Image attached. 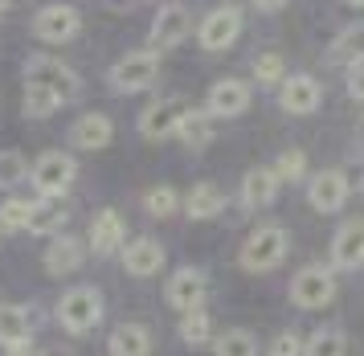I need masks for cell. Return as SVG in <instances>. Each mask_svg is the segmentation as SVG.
<instances>
[{
  "label": "cell",
  "instance_id": "25",
  "mask_svg": "<svg viewBox=\"0 0 364 356\" xmlns=\"http://www.w3.org/2000/svg\"><path fill=\"white\" fill-rule=\"evenodd\" d=\"M282 180L274 177V168H250L246 180H242V201L246 205H270L279 197Z\"/></svg>",
  "mask_w": 364,
  "mask_h": 356
},
{
  "label": "cell",
  "instance_id": "27",
  "mask_svg": "<svg viewBox=\"0 0 364 356\" xmlns=\"http://www.w3.org/2000/svg\"><path fill=\"white\" fill-rule=\"evenodd\" d=\"M303 356H348V336L340 328H319L303 344Z\"/></svg>",
  "mask_w": 364,
  "mask_h": 356
},
{
  "label": "cell",
  "instance_id": "41",
  "mask_svg": "<svg viewBox=\"0 0 364 356\" xmlns=\"http://www.w3.org/2000/svg\"><path fill=\"white\" fill-rule=\"evenodd\" d=\"M4 13H9V0H0V16H4Z\"/></svg>",
  "mask_w": 364,
  "mask_h": 356
},
{
  "label": "cell",
  "instance_id": "30",
  "mask_svg": "<svg viewBox=\"0 0 364 356\" xmlns=\"http://www.w3.org/2000/svg\"><path fill=\"white\" fill-rule=\"evenodd\" d=\"M25 177H33V168H29V160L21 156V152H0V189H13V184H21Z\"/></svg>",
  "mask_w": 364,
  "mask_h": 356
},
{
  "label": "cell",
  "instance_id": "5",
  "mask_svg": "<svg viewBox=\"0 0 364 356\" xmlns=\"http://www.w3.org/2000/svg\"><path fill=\"white\" fill-rule=\"evenodd\" d=\"M58 320H62V328L74 332V336L90 332V328L102 320V295L95 291V287H74V291H66L62 303H58Z\"/></svg>",
  "mask_w": 364,
  "mask_h": 356
},
{
  "label": "cell",
  "instance_id": "35",
  "mask_svg": "<svg viewBox=\"0 0 364 356\" xmlns=\"http://www.w3.org/2000/svg\"><path fill=\"white\" fill-rule=\"evenodd\" d=\"M303 172H307V156H303V152H282L279 160H274V177H279L282 184H287V180H291V184L303 180Z\"/></svg>",
  "mask_w": 364,
  "mask_h": 356
},
{
  "label": "cell",
  "instance_id": "43",
  "mask_svg": "<svg viewBox=\"0 0 364 356\" xmlns=\"http://www.w3.org/2000/svg\"><path fill=\"white\" fill-rule=\"evenodd\" d=\"M348 4H356V9H364V0H348Z\"/></svg>",
  "mask_w": 364,
  "mask_h": 356
},
{
  "label": "cell",
  "instance_id": "15",
  "mask_svg": "<svg viewBox=\"0 0 364 356\" xmlns=\"http://www.w3.org/2000/svg\"><path fill=\"white\" fill-rule=\"evenodd\" d=\"M331 262L340 271L364 266V217H352V221H344V226L336 229V238H331Z\"/></svg>",
  "mask_w": 364,
  "mask_h": 356
},
{
  "label": "cell",
  "instance_id": "8",
  "mask_svg": "<svg viewBox=\"0 0 364 356\" xmlns=\"http://www.w3.org/2000/svg\"><path fill=\"white\" fill-rule=\"evenodd\" d=\"M78 29H82V16H78L74 4H46L33 16V33L46 46H66V41L78 37Z\"/></svg>",
  "mask_w": 364,
  "mask_h": 356
},
{
  "label": "cell",
  "instance_id": "20",
  "mask_svg": "<svg viewBox=\"0 0 364 356\" xmlns=\"http://www.w3.org/2000/svg\"><path fill=\"white\" fill-rule=\"evenodd\" d=\"M33 340V324H29V311L21 303H0V344L4 348H17V344Z\"/></svg>",
  "mask_w": 364,
  "mask_h": 356
},
{
  "label": "cell",
  "instance_id": "17",
  "mask_svg": "<svg viewBox=\"0 0 364 356\" xmlns=\"http://www.w3.org/2000/svg\"><path fill=\"white\" fill-rule=\"evenodd\" d=\"M115 140V123L107 119V115H82L74 127H70V144L78 147V152H99Z\"/></svg>",
  "mask_w": 364,
  "mask_h": 356
},
{
  "label": "cell",
  "instance_id": "4",
  "mask_svg": "<svg viewBox=\"0 0 364 356\" xmlns=\"http://www.w3.org/2000/svg\"><path fill=\"white\" fill-rule=\"evenodd\" d=\"M156 74H160V53L156 49H132L111 66V86L123 95H135V90H148Z\"/></svg>",
  "mask_w": 364,
  "mask_h": 356
},
{
  "label": "cell",
  "instance_id": "26",
  "mask_svg": "<svg viewBox=\"0 0 364 356\" xmlns=\"http://www.w3.org/2000/svg\"><path fill=\"white\" fill-rule=\"evenodd\" d=\"M188 152H200V147L213 144V115L209 111H188V119L181 123V135H176Z\"/></svg>",
  "mask_w": 364,
  "mask_h": 356
},
{
  "label": "cell",
  "instance_id": "3",
  "mask_svg": "<svg viewBox=\"0 0 364 356\" xmlns=\"http://www.w3.org/2000/svg\"><path fill=\"white\" fill-rule=\"evenodd\" d=\"M74 177H78V160L70 156V152H58V147H50V152H41L33 160V189L41 197H62L74 184Z\"/></svg>",
  "mask_w": 364,
  "mask_h": 356
},
{
  "label": "cell",
  "instance_id": "37",
  "mask_svg": "<svg viewBox=\"0 0 364 356\" xmlns=\"http://www.w3.org/2000/svg\"><path fill=\"white\" fill-rule=\"evenodd\" d=\"M348 95L364 103V66H352L348 70Z\"/></svg>",
  "mask_w": 364,
  "mask_h": 356
},
{
  "label": "cell",
  "instance_id": "40",
  "mask_svg": "<svg viewBox=\"0 0 364 356\" xmlns=\"http://www.w3.org/2000/svg\"><path fill=\"white\" fill-rule=\"evenodd\" d=\"M107 4H111V9H127V0H107Z\"/></svg>",
  "mask_w": 364,
  "mask_h": 356
},
{
  "label": "cell",
  "instance_id": "22",
  "mask_svg": "<svg viewBox=\"0 0 364 356\" xmlns=\"http://www.w3.org/2000/svg\"><path fill=\"white\" fill-rule=\"evenodd\" d=\"M328 58L336 66H364V21H356V25H348V29L336 33Z\"/></svg>",
  "mask_w": 364,
  "mask_h": 356
},
{
  "label": "cell",
  "instance_id": "29",
  "mask_svg": "<svg viewBox=\"0 0 364 356\" xmlns=\"http://www.w3.org/2000/svg\"><path fill=\"white\" fill-rule=\"evenodd\" d=\"M217 356H258V340L246 328H230L225 336H217Z\"/></svg>",
  "mask_w": 364,
  "mask_h": 356
},
{
  "label": "cell",
  "instance_id": "11",
  "mask_svg": "<svg viewBox=\"0 0 364 356\" xmlns=\"http://www.w3.org/2000/svg\"><path fill=\"white\" fill-rule=\"evenodd\" d=\"M352 197V184L340 168H323V172H315L307 180V201H311L315 213H336L344 209V201Z\"/></svg>",
  "mask_w": 364,
  "mask_h": 356
},
{
  "label": "cell",
  "instance_id": "14",
  "mask_svg": "<svg viewBox=\"0 0 364 356\" xmlns=\"http://www.w3.org/2000/svg\"><path fill=\"white\" fill-rule=\"evenodd\" d=\"M279 103L287 115H311L319 111L323 103V86L311 78V74H291V78L279 86Z\"/></svg>",
  "mask_w": 364,
  "mask_h": 356
},
{
  "label": "cell",
  "instance_id": "10",
  "mask_svg": "<svg viewBox=\"0 0 364 356\" xmlns=\"http://www.w3.org/2000/svg\"><path fill=\"white\" fill-rule=\"evenodd\" d=\"M237 33H242V9L237 4H221L197 25V41L217 53V49H230L237 41Z\"/></svg>",
  "mask_w": 364,
  "mask_h": 356
},
{
  "label": "cell",
  "instance_id": "33",
  "mask_svg": "<svg viewBox=\"0 0 364 356\" xmlns=\"http://www.w3.org/2000/svg\"><path fill=\"white\" fill-rule=\"evenodd\" d=\"M254 78H258V86H282L287 82V62L279 53H258L254 58Z\"/></svg>",
  "mask_w": 364,
  "mask_h": 356
},
{
  "label": "cell",
  "instance_id": "12",
  "mask_svg": "<svg viewBox=\"0 0 364 356\" xmlns=\"http://www.w3.org/2000/svg\"><path fill=\"white\" fill-rule=\"evenodd\" d=\"M205 295H209V278L197 266H181L176 275L168 278V303L176 311H184V315L205 308Z\"/></svg>",
  "mask_w": 364,
  "mask_h": 356
},
{
  "label": "cell",
  "instance_id": "42",
  "mask_svg": "<svg viewBox=\"0 0 364 356\" xmlns=\"http://www.w3.org/2000/svg\"><path fill=\"white\" fill-rule=\"evenodd\" d=\"M41 356H70V352H58V348H53V352H41Z\"/></svg>",
  "mask_w": 364,
  "mask_h": 356
},
{
  "label": "cell",
  "instance_id": "24",
  "mask_svg": "<svg viewBox=\"0 0 364 356\" xmlns=\"http://www.w3.org/2000/svg\"><path fill=\"white\" fill-rule=\"evenodd\" d=\"M66 226V205L62 197H37L33 201V213H29V234H62Z\"/></svg>",
  "mask_w": 364,
  "mask_h": 356
},
{
  "label": "cell",
  "instance_id": "7",
  "mask_svg": "<svg viewBox=\"0 0 364 356\" xmlns=\"http://www.w3.org/2000/svg\"><path fill=\"white\" fill-rule=\"evenodd\" d=\"M188 111L193 107L184 98H160V103L144 107V115H139L144 140H172V135H181V123L188 119Z\"/></svg>",
  "mask_w": 364,
  "mask_h": 356
},
{
  "label": "cell",
  "instance_id": "19",
  "mask_svg": "<svg viewBox=\"0 0 364 356\" xmlns=\"http://www.w3.org/2000/svg\"><path fill=\"white\" fill-rule=\"evenodd\" d=\"M90 250L95 254H115V250H123V217H119L115 209H102L95 213V221H90Z\"/></svg>",
  "mask_w": 364,
  "mask_h": 356
},
{
  "label": "cell",
  "instance_id": "2",
  "mask_svg": "<svg viewBox=\"0 0 364 356\" xmlns=\"http://www.w3.org/2000/svg\"><path fill=\"white\" fill-rule=\"evenodd\" d=\"M287 246H291V234L282 226H258L242 246V266L246 271H274L282 258H287Z\"/></svg>",
  "mask_w": 364,
  "mask_h": 356
},
{
  "label": "cell",
  "instance_id": "18",
  "mask_svg": "<svg viewBox=\"0 0 364 356\" xmlns=\"http://www.w3.org/2000/svg\"><path fill=\"white\" fill-rule=\"evenodd\" d=\"M86 258V246L74 238V234H58L50 242V250H46V271H50L53 278H62V275H74L78 266H82Z\"/></svg>",
  "mask_w": 364,
  "mask_h": 356
},
{
  "label": "cell",
  "instance_id": "31",
  "mask_svg": "<svg viewBox=\"0 0 364 356\" xmlns=\"http://www.w3.org/2000/svg\"><path fill=\"white\" fill-rule=\"evenodd\" d=\"M209 336H213V320H209L205 311H188L181 320V340L184 344L200 348V344H209Z\"/></svg>",
  "mask_w": 364,
  "mask_h": 356
},
{
  "label": "cell",
  "instance_id": "6",
  "mask_svg": "<svg viewBox=\"0 0 364 356\" xmlns=\"http://www.w3.org/2000/svg\"><path fill=\"white\" fill-rule=\"evenodd\" d=\"M291 299L303 311L328 308L331 299H336V275H331L328 266H303L295 275V283H291Z\"/></svg>",
  "mask_w": 364,
  "mask_h": 356
},
{
  "label": "cell",
  "instance_id": "1",
  "mask_svg": "<svg viewBox=\"0 0 364 356\" xmlns=\"http://www.w3.org/2000/svg\"><path fill=\"white\" fill-rule=\"evenodd\" d=\"M25 86H41V90L58 95L62 103H70V98L82 95V78H78L66 62L46 58V53H33V58L25 62Z\"/></svg>",
  "mask_w": 364,
  "mask_h": 356
},
{
  "label": "cell",
  "instance_id": "39",
  "mask_svg": "<svg viewBox=\"0 0 364 356\" xmlns=\"http://www.w3.org/2000/svg\"><path fill=\"white\" fill-rule=\"evenodd\" d=\"M13 356H37V352H33V344H17V348H13Z\"/></svg>",
  "mask_w": 364,
  "mask_h": 356
},
{
  "label": "cell",
  "instance_id": "13",
  "mask_svg": "<svg viewBox=\"0 0 364 356\" xmlns=\"http://www.w3.org/2000/svg\"><path fill=\"white\" fill-rule=\"evenodd\" d=\"M250 82L242 78H217L209 86V95H205V111L213 115V119H233V115H242L250 107Z\"/></svg>",
  "mask_w": 364,
  "mask_h": 356
},
{
  "label": "cell",
  "instance_id": "44",
  "mask_svg": "<svg viewBox=\"0 0 364 356\" xmlns=\"http://www.w3.org/2000/svg\"><path fill=\"white\" fill-rule=\"evenodd\" d=\"M360 193H364V177H360Z\"/></svg>",
  "mask_w": 364,
  "mask_h": 356
},
{
  "label": "cell",
  "instance_id": "38",
  "mask_svg": "<svg viewBox=\"0 0 364 356\" xmlns=\"http://www.w3.org/2000/svg\"><path fill=\"white\" fill-rule=\"evenodd\" d=\"M254 4H258L262 13H279V9H282V4H287V0H254Z\"/></svg>",
  "mask_w": 364,
  "mask_h": 356
},
{
  "label": "cell",
  "instance_id": "23",
  "mask_svg": "<svg viewBox=\"0 0 364 356\" xmlns=\"http://www.w3.org/2000/svg\"><path fill=\"white\" fill-rule=\"evenodd\" d=\"M107 352L111 356H148L151 352V336L144 324H119L107 340Z\"/></svg>",
  "mask_w": 364,
  "mask_h": 356
},
{
  "label": "cell",
  "instance_id": "36",
  "mask_svg": "<svg viewBox=\"0 0 364 356\" xmlns=\"http://www.w3.org/2000/svg\"><path fill=\"white\" fill-rule=\"evenodd\" d=\"M270 356H303V340H299L295 332H287V336H279V340H274Z\"/></svg>",
  "mask_w": 364,
  "mask_h": 356
},
{
  "label": "cell",
  "instance_id": "16",
  "mask_svg": "<svg viewBox=\"0 0 364 356\" xmlns=\"http://www.w3.org/2000/svg\"><path fill=\"white\" fill-rule=\"evenodd\" d=\"M123 266L135 278H151L164 266V246L156 242V238H135V242L123 246Z\"/></svg>",
  "mask_w": 364,
  "mask_h": 356
},
{
  "label": "cell",
  "instance_id": "32",
  "mask_svg": "<svg viewBox=\"0 0 364 356\" xmlns=\"http://www.w3.org/2000/svg\"><path fill=\"white\" fill-rule=\"evenodd\" d=\"M144 209L151 217H172V213L181 209V197H176V189H168V184H156V189L144 193Z\"/></svg>",
  "mask_w": 364,
  "mask_h": 356
},
{
  "label": "cell",
  "instance_id": "28",
  "mask_svg": "<svg viewBox=\"0 0 364 356\" xmlns=\"http://www.w3.org/2000/svg\"><path fill=\"white\" fill-rule=\"evenodd\" d=\"M29 213H33V201H25V197H9V201L0 205V234L29 229Z\"/></svg>",
  "mask_w": 364,
  "mask_h": 356
},
{
  "label": "cell",
  "instance_id": "34",
  "mask_svg": "<svg viewBox=\"0 0 364 356\" xmlns=\"http://www.w3.org/2000/svg\"><path fill=\"white\" fill-rule=\"evenodd\" d=\"M58 107H62L58 95L41 90V86H25V115H29V119H50Z\"/></svg>",
  "mask_w": 364,
  "mask_h": 356
},
{
  "label": "cell",
  "instance_id": "21",
  "mask_svg": "<svg viewBox=\"0 0 364 356\" xmlns=\"http://www.w3.org/2000/svg\"><path fill=\"white\" fill-rule=\"evenodd\" d=\"M221 209H225V193L217 189L213 180L193 184V193L184 197V213H188L193 221H209V217H217Z\"/></svg>",
  "mask_w": 364,
  "mask_h": 356
},
{
  "label": "cell",
  "instance_id": "9",
  "mask_svg": "<svg viewBox=\"0 0 364 356\" xmlns=\"http://www.w3.org/2000/svg\"><path fill=\"white\" fill-rule=\"evenodd\" d=\"M188 33H193V16H188V9H184V4H164V9L156 13V21H151L148 49H156V53L176 49Z\"/></svg>",
  "mask_w": 364,
  "mask_h": 356
}]
</instances>
